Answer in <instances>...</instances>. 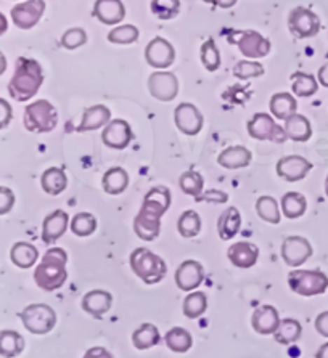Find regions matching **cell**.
I'll return each mask as SVG.
<instances>
[{"mask_svg": "<svg viewBox=\"0 0 328 358\" xmlns=\"http://www.w3.org/2000/svg\"><path fill=\"white\" fill-rule=\"evenodd\" d=\"M5 71H7V58L2 52H0V76H2Z\"/></svg>", "mask_w": 328, "mask_h": 358, "instance_id": "obj_57", "label": "cell"}, {"mask_svg": "<svg viewBox=\"0 0 328 358\" xmlns=\"http://www.w3.org/2000/svg\"><path fill=\"white\" fill-rule=\"evenodd\" d=\"M308 209V199L304 194L298 192H288L282 196V214L289 220L299 219L306 214Z\"/></svg>", "mask_w": 328, "mask_h": 358, "instance_id": "obj_35", "label": "cell"}, {"mask_svg": "<svg viewBox=\"0 0 328 358\" xmlns=\"http://www.w3.org/2000/svg\"><path fill=\"white\" fill-rule=\"evenodd\" d=\"M41 187L50 196H58L68 187V177L62 167H48L41 177Z\"/></svg>", "mask_w": 328, "mask_h": 358, "instance_id": "obj_30", "label": "cell"}, {"mask_svg": "<svg viewBox=\"0 0 328 358\" xmlns=\"http://www.w3.org/2000/svg\"><path fill=\"white\" fill-rule=\"evenodd\" d=\"M134 138L132 127L124 119H111L107 127H103L102 142L111 150H125Z\"/></svg>", "mask_w": 328, "mask_h": 358, "instance_id": "obj_15", "label": "cell"}, {"mask_svg": "<svg viewBox=\"0 0 328 358\" xmlns=\"http://www.w3.org/2000/svg\"><path fill=\"white\" fill-rule=\"evenodd\" d=\"M228 42L238 47L240 53L250 59L266 58L271 53V41L256 31H237L228 36Z\"/></svg>", "mask_w": 328, "mask_h": 358, "instance_id": "obj_7", "label": "cell"}, {"mask_svg": "<svg viewBox=\"0 0 328 358\" xmlns=\"http://www.w3.org/2000/svg\"><path fill=\"white\" fill-rule=\"evenodd\" d=\"M25 338L12 329L0 331V355L4 358H15L25 350Z\"/></svg>", "mask_w": 328, "mask_h": 358, "instance_id": "obj_34", "label": "cell"}, {"mask_svg": "<svg viewBox=\"0 0 328 358\" xmlns=\"http://www.w3.org/2000/svg\"><path fill=\"white\" fill-rule=\"evenodd\" d=\"M207 310V297L201 291H191L182 303L184 315L190 320L203 317Z\"/></svg>", "mask_w": 328, "mask_h": 358, "instance_id": "obj_39", "label": "cell"}, {"mask_svg": "<svg viewBox=\"0 0 328 358\" xmlns=\"http://www.w3.org/2000/svg\"><path fill=\"white\" fill-rule=\"evenodd\" d=\"M310 169H313V164L306 158H303V156L298 155L283 156L282 159H278L275 166L277 176L287 182L303 180L310 172Z\"/></svg>", "mask_w": 328, "mask_h": 358, "instance_id": "obj_17", "label": "cell"}, {"mask_svg": "<svg viewBox=\"0 0 328 358\" xmlns=\"http://www.w3.org/2000/svg\"><path fill=\"white\" fill-rule=\"evenodd\" d=\"M292 90L296 96L301 99H308V96H313L319 90V83L314 76L306 74V73H294L292 74Z\"/></svg>", "mask_w": 328, "mask_h": 358, "instance_id": "obj_40", "label": "cell"}, {"mask_svg": "<svg viewBox=\"0 0 328 358\" xmlns=\"http://www.w3.org/2000/svg\"><path fill=\"white\" fill-rule=\"evenodd\" d=\"M317 80L328 89V63H325L324 66L319 69V73H317Z\"/></svg>", "mask_w": 328, "mask_h": 358, "instance_id": "obj_53", "label": "cell"}, {"mask_svg": "<svg viewBox=\"0 0 328 358\" xmlns=\"http://www.w3.org/2000/svg\"><path fill=\"white\" fill-rule=\"evenodd\" d=\"M315 358H328V343L320 345V349L317 350V354H315Z\"/></svg>", "mask_w": 328, "mask_h": 358, "instance_id": "obj_56", "label": "cell"}, {"mask_svg": "<svg viewBox=\"0 0 328 358\" xmlns=\"http://www.w3.org/2000/svg\"><path fill=\"white\" fill-rule=\"evenodd\" d=\"M68 254L62 248H50L34 270L36 285L43 291H57L68 280Z\"/></svg>", "mask_w": 328, "mask_h": 358, "instance_id": "obj_2", "label": "cell"}, {"mask_svg": "<svg viewBox=\"0 0 328 358\" xmlns=\"http://www.w3.org/2000/svg\"><path fill=\"white\" fill-rule=\"evenodd\" d=\"M69 227V215L62 209L53 210L42 222V241L46 244H55Z\"/></svg>", "mask_w": 328, "mask_h": 358, "instance_id": "obj_20", "label": "cell"}, {"mask_svg": "<svg viewBox=\"0 0 328 358\" xmlns=\"http://www.w3.org/2000/svg\"><path fill=\"white\" fill-rule=\"evenodd\" d=\"M256 214L259 215V219L264 222H269V224H280L282 220V210L280 206H278L277 199L272 196H259L258 201H256Z\"/></svg>", "mask_w": 328, "mask_h": 358, "instance_id": "obj_38", "label": "cell"}, {"mask_svg": "<svg viewBox=\"0 0 328 358\" xmlns=\"http://www.w3.org/2000/svg\"><path fill=\"white\" fill-rule=\"evenodd\" d=\"M203 2H206V3H212V0H203Z\"/></svg>", "mask_w": 328, "mask_h": 358, "instance_id": "obj_59", "label": "cell"}, {"mask_svg": "<svg viewBox=\"0 0 328 358\" xmlns=\"http://www.w3.org/2000/svg\"><path fill=\"white\" fill-rule=\"evenodd\" d=\"M8 29V21L5 18V15L0 12V36H4Z\"/></svg>", "mask_w": 328, "mask_h": 358, "instance_id": "obj_55", "label": "cell"}, {"mask_svg": "<svg viewBox=\"0 0 328 358\" xmlns=\"http://www.w3.org/2000/svg\"><path fill=\"white\" fill-rule=\"evenodd\" d=\"M87 43V32L82 28H71L62 36V45L67 50H76Z\"/></svg>", "mask_w": 328, "mask_h": 358, "instance_id": "obj_48", "label": "cell"}, {"mask_svg": "<svg viewBox=\"0 0 328 358\" xmlns=\"http://www.w3.org/2000/svg\"><path fill=\"white\" fill-rule=\"evenodd\" d=\"M140 31L134 24H123L116 26V28L109 31L108 41L111 43H118V45H130L139 41Z\"/></svg>", "mask_w": 328, "mask_h": 358, "instance_id": "obj_44", "label": "cell"}, {"mask_svg": "<svg viewBox=\"0 0 328 358\" xmlns=\"http://www.w3.org/2000/svg\"><path fill=\"white\" fill-rule=\"evenodd\" d=\"M160 341H161L160 329H158L153 323L140 324V327L132 333V344L135 349L139 350L151 349V347L160 344Z\"/></svg>", "mask_w": 328, "mask_h": 358, "instance_id": "obj_33", "label": "cell"}, {"mask_svg": "<svg viewBox=\"0 0 328 358\" xmlns=\"http://www.w3.org/2000/svg\"><path fill=\"white\" fill-rule=\"evenodd\" d=\"M21 322L31 334H48L57 324V313L47 303H29L20 313Z\"/></svg>", "mask_w": 328, "mask_h": 358, "instance_id": "obj_6", "label": "cell"}, {"mask_svg": "<svg viewBox=\"0 0 328 358\" xmlns=\"http://www.w3.org/2000/svg\"><path fill=\"white\" fill-rule=\"evenodd\" d=\"M151 13L160 20H172L180 12V0H151Z\"/></svg>", "mask_w": 328, "mask_h": 358, "instance_id": "obj_45", "label": "cell"}, {"mask_svg": "<svg viewBox=\"0 0 328 358\" xmlns=\"http://www.w3.org/2000/svg\"><path fill=\"white\" fill-rule=\"evenodd\" d=\"M280 254L288 267L298 268L313 256V246L303 236H287L282 243Z\"/></svg>", "mask_w": 328, "mask_h": 358, "instance_id": "obj_10", "label": "cell"}, {"mask_svg": "<svg viewBox=\"0 0 328 358\" xmlns=\"http://www.w3.org/2000/svg\"><path fill=\"white\" fill-rule=\"evenodd\" d=\"M174 122L180 132L185 135H198L201 129L205 126V117L201 115L198 108L191 103H180V105L174 110Z\"/></svg>", "mask_w": 328, "mask_h": 358, "instance_id": "obj_14", "label": "cell"}, {"mask_svg": "<svg viewBox=\"0 0 328 358\" xmlns=\"http://www.w3.org/2000/svg\"><path fill=\"white\" fill-rule=\"evenodd\" d=\"M130 270L145 285L161 283L168 273V265L164 259L146 248H137L129 256Z\"/></svg>", "mask_w": 328, "mask_h": 358, "instance_id": "obj_3", "label": "cell"}, {"mask_svg": "<svg viewBox=\"0 0 328 358\" xmlns=\"http://www.w3.org/2000/svg\"><path fill=\"white\" fill-rule=\"evenodd\" d=\"M164 343H166L169 350L176 352V354H185L193 345V339H191V334L187 329L176 327L168 331L166 336H164Z\"/></svg>", "mask_w": 328, "mask_h": 358, "instance_id": "obj_36", "label": "cell"}, {"mask_svg": "<svg viewBox=\"0 0 328 358\" xmlns=\"http://www.w3.org/2000/svg\"><path fill=\"white\" fill-rule=\"evenodd\" d=\"M102 187L105 193L116 196L124 193L129 187V173L123 167H109L102 177Z\"/></svg>", "mask_w": 328, "mask_h": 358, "instance_id": "obj_31", "label": "cell"}, {"mask_svg": "<svg viewBox=\"0 0 328 358\" xmlns=\"http://www.w3.org/2000/svg\"><path fill=\"white\" fill-rule=\"evenodd\" d=\"M134 231L144 241L156 240L161 231V219L139 210V214L134 219Z\"/></svg>", "mask_w": 328, "mask_h": 358, "instance_id": "obj_29", "label": "cell"}, {"mask_svg": "<svg viewBox=\"0 0 328 358\" xmlns=\"http://www.w3.org/2000/svg\"><path fill=\"white\" fill-rule=\"evenodd\" d=\"M301 334H303V327H301V323L298 322V320L285 318V320H282L280 324H278L277 331L273 333V338H275L278 344L289 345V344L298 343Z\"/></svg>", "mask_w": 328, "mask_h": 358, "instance_id": "obj_37", "label": "cell"}, {"mask_svg": "<svg viewBox=\"0 0 328 358\" xmlns=\"http://www.w3.org/2000/svg\"><path fill=\"white\" fill-rule=\"evenodd\" d=\"M94 16L102 24H119L125 16V7L123 0H95Z\"/></svg>", "mask_w": 328, "mask_h": 358, "instance_id": "obj_23", "label": "cell"}, {"mask_svg": "<svg viewBox=\"0 0 328 358\" xmlns=\"http://www.w3.org/2000/svg\"><path fill=\"white\" fill-rule=\"evenodd\" d=\"M42 83L43 71L39 62L21 57L16 59L13 78L8 83V94L15 101H29L37 95Z\"/></svg>", "mask_w": 328, "mask_h": 358, "instance_id": "obj_1", "label": "cell"}, {"mask_svg": "<svg viewBox=\"0 0 328 358\" xmlns=\"http://www.w3.org/2000/svg\"><path fill=\"white\" fill-rule=\"evenodd\" d=\"M280 315L273 306H261L253 312L251 317V327L258 334L269 336L273 334L280 324Z\"/></svg>", "mask_w": 328, "mask_h": 358, "instance_id": "obj_22", "label": "cell"}, {"mask_svg": "<svg viewBox=\"0 0 328 358\" xmlns=\"http://www.w3.org/2000/svg\"><path fill=\"white\" fill-rule=\"evenodd\" d=\"M246 129H248L250 137L259 140V142L285 143L288 140L285 129L277 126V122L273 121V116L267 115V113H256L250 119L248 124H246Z\"/></svg>", "mask_w": 328, "mask_h": 358, "instance_id": "obj_8", "label": "cell"}, {"mask_svg": "<svg viewBox=\"0 0 328 358\" xmlns=\"http://www.w3.org/2000/svg\"><path fill=\"white\" fill-rule=\"evenodd\" d=\"M283 129H285L287 137L293 142L303 143L313 137V127H310L309 119L303 115H298V113L287 119Z\"/></svg>", "mask_w": 328, "mask_h": 358, "instance_id": "obj_32", "label": "cell"}, {"mask_svg": "<svg viewBox=\"0 0 328 358\" xmlns=\"http://www.w3.org/2000/svg\"><path fill=\"white\" fill-rule=\"evenodd\" d=\"M315 329L317 333L324 338H328V312H322L315 318Z\"/></svg>", "mask_w": 328, "mask_h": 358, "instance_id": "obj_51", "label": "cell"}, {"mask_svg": "<svg viewBox=\"0 0 328 358\" xmlns=\"http://www.w3.org/2000/svg\"><path fill=\"white\" fill-rule=\"evenodd\" d=\"M46 12V0H26L12 8V21L16 28L32 29Z\"/></svg>", "mask_w": 328, "mask_h": 358, "instance_id": "obj_11", "label": "cell"}, {"mask_svg": "<svg viewBox=\"0 0 328 358\" xmlns=\"http://www.w3.org/2000/svg\"><path fill=\"white\" fill-rule=\"evenodd\" d=\"M15 193L8 187L0 185V215L8 214L15 206Z\"/></svg>", "mask_w": 328, "mask_h": 358, "instance_id": "obj_49", "label": "cell"}, {"mask_svg": "<svg viewBox=\"0 0 328 358\" xmlns=\"http://www.w3.org/2000/svg\"><path fill=\"white\" fill-rule=\"evenodd\" d=\"M171 192H169L168 188L153 187L149 189V193L145 194L140 210L142 213L161 219V217L168 213L169 208H171Z\"/></svg>", "mask_w": 328, "mask_h": 358, "instance_id": "obj_19", "label": "cell"}, {"mask_svg": "<svg viewBox=\"0 0 328 358\" xmlns=\"http://www.w3.org/2000/svg\"><path fill=\"white\" fill-rule=\"evenodd\" d=\"M84 358H114L113 354L109 350H107L105 347H92L84 354Z\"/></svg>", "mask_w": 328, "mask_h": 358, "instance_id": "obj_52", "label": "cell"}, {"mask_svg": "<svg viewBox=\"0 0 328 358\" xmlns=\"http://www.w3.org/2000/svg\"><path fill=\"white\" fill-rule=\"evenodd\" d=\"M325 193H327V196H328V176H327V180H325Z\"/></svg>", "mask_w": 328, "mask_h": 358, "instance_id": "obj_58", "label": "cell"}, {"mask_svg": "<svg viewBox=\"0 0 328 358\" xmlns=\"http://www.w3.org/2000/svg\"><path fill=\"white\" fill-rule=\"evenodd\" d=\"M251 159H253V155L248 148H245L242 145H235L228 146L217 156V164L224 169L237 171L248 167L251 164Z\"/></svg>", "mask_w": 328, "mask_h": 358, "instance_id": "obj_24", "label": "cell"}, {"mask_svg": "<svg viewBox=\"0 0 328 358\" xmlns=\"http://www.w3.org/2000/svg\"><path fill=\"white\" fill-rule=\"evenodd\" d=\"M97 225H98V222L95 219V215L90 214V213L76 214L69 222L71 231H73L74 235L79 236V238H86V236L94 235L95 230H97Z\"/></svg>", "mask_w": 328, "mask_h": 358, "instance_id": "obj_42", "label": "cell"}, {"mask_svg": "<svg viewBox=\"0 0 328 358\" xmlns=\"http://www.w3.org/2000/svg\"><path fill=\"white\" fill-rule=\"evenodd\" d=\"M174 278L180 291L191 292L205 281V268L198 260H184L177 267Z\"/></svg>", "mask_w": 328, "mask_h": 358, "instance_id": "obj_16", "label": "cell"}, {"mask_svg": "<svg viewBox=\"0 0 328 358\" xmlns=\"http://www.w3.org/2000/svg\"><path fill=\"white\" fill-rule=\"evenodd\" d=\"M10 259H12L13 265H16L18 268L27 270L36 265L37 259H39V251H37L34 244L18 241L13 244L12 249H10Z\"/></svg>", "mask_w": 328, "mask_h": 358, "instance_id": "obj_28", "label": "cell"}, {"mask_svg": "<svg viewBox=\"0 0 328 358\" xmlns=\"http://www.w3.org/2000/svg\"><path fill=\"white\" fill-rule=\"evenodd\" d=\"M242 229V215L237 208H227L217 219V233L224 241H231Z\"/></svg>", "mask_w": 328, "mask_h": 358, "instance_id": "obj_26", "label": "cell"}, {"mask_svg": "<svg viewBox=\"0 0 328 358\" xmlns=\"http://www.w3.org/2000/svg\"><path fill=\"white\" fill-rule=\"evenodd\" d=\"M149 92L158 101L169 103L179 94V79L169 71H156L149 78Z\"/></svg>", "mask_w": 328, "mask_h": 358, "instance_id": "obj_12", "label": "cell"}, {"mask_svg": "<svg viewBox=\"0 0 328 358\" xmlns=\"http://www.w3.org/2000/svg\"><path fill=\"white\" fill-rule=\"evenodd\" d=\"M179 188L182 189V193L189 194V196L200 198L201 193H203V189H205L203 176L196 171L184 172L179 178Z\"/></svg>", "mask_w": 328, "mask_h": 358, "instance_id": "obj_43", "label": "cell"}, {"mask_svg": "<svg viewBox=\"0 0 328 358\" xmlns=\"http://www.w3.org/2000/svg\"><path fill=\"white\" fill-rule=\"evenodd\" d=\"M201 227H203V224H201V217L198 213H195V210L189 209L179 217L177 231L180 236H184V238L198 236L201 231Z\"/></svg>", "mask_w": 328, "mask_h": 358, "instance_id": "obj_41", "label": "cell"}, {"mask_svg": "<svg viewBox=\"0 0 328 358\" xmlns=\"http://www.w3.org/2000/svg\"><path fill=\"white\" fill-rule=\"evenodd\" d=\"M288 29L292 32V36H294L299 41L310 39V37L319 34L320 18L313 10L296 7L288 15Z\"/></svg>", "mask_w": 328, "mask_h": 358, "instance_id": "obj_9", "label": "cell"}, {"mask_svg": "<svg viewBox=\"0 0 328 358\" xmlns=\"http://www.w3.org/2000/svg\"><path fill=\"white\" fill-rule=\"evenodd\" d=\"M109 121H111L109 108L105 105H94L82 113V119L76 130L78 132H92V130L107 127Z\"/></svg>", "mask_w": 328, "mask_h": 358, "instance_id": "obj_25", "label": "cell"}, {"mask_svg": "<svg viewBox=\"0 0 328 358\" xmlns=\"http://www.w3.org/2000/svg\"><path fill=\"white\" fill-rule=\"evenodd\" d=\"M288 286L298 296H319L327 291L328 276L320 270H293L288 275Z\"/></svg>", "mask_w": 328, "mask_h": 358, "instance_id": "obj_5", "label": "cell"}, {"mask_svg": "<svg viewBox=\"0 0 328 358\" xmlns=\"http://www.w3.org/2000/svg\"><path fill=\"white\" fill-rule=\"evenodd\" d=\"M12 117H13L12 105H10L5 99H0V130L5 129L10 122H12Z\"/></svg>", "mask_w": 328, "mask_h": 358, "instance_id": "obj_50", "label": "cell"}, {"mask_svg": "<svg viewBox=\"0 0 328 358\" xmlns=\"http://www.w3.org/2000/svg\"><path fill=\"white\" fill-rule=\"evenodd\" d=\"M113 296L105 289H92L82 297V310L95 318H102L111 310Z\"/></svg>", "mask_w": 328, "mask_h": 358, "instance_id": "obj_21", "label": "cell"}, {"mask_svg": "<svg viewBox=\"0 0 328 358\" xmlns=\"http://www.w3.org/2000/svg\"><path fill=\"white\" fill-rule=\"evenodd\" d=\"M145 59L151 68L166 71L169 66H172L174 59H176V50H174L172 43L169 41L163 39V37H155L145 48Z\"/></svg>", "mask_w": 328, "mask_h": 358, "instance_id": "obj_13", "label": "cell"}, {"mask_svg": "<svg viewBox=\"0 0 328 358\" xmlns=\"http://www.w3.org/2000/svg\"><path fill=\"white\" fill-rule=\"evenodd\" d=\"M264 74V66L256 59H242L233 66V76L240 80L261 78Z\"/></svg>", "mask_w": 328, "mask_h": 358, "instance_id": "obj_47", "label": "cell"}, {"mask_svg": "<svg viewBox=\"0 0 328 358\" xmlns=\"http://www.w3.org/2000/svg\"><path fill=\"white\" fill-rule=\"evenodd\" d=\"M23 124L27 132H52L58 124V113L50 101L37 100L25 108Z\"/></svg>", "mask_w": 328, "mask_h": 358, "instance_id": "obj_4", "label": "cell"}, {"mask_svg": "<svg viewBox=\"0 0 328 358\" xmlns=\"http://www.w3.org/2000/svg\"><path fill=\"white\" fill-rule=\"evenodd\" d=\"M212 3L221 8H232L233 5L237 3V0H212Z\"/></svg>", "mask_w": 328, "mask_h": 358, "instance_id": "obj_54", "label": "cell"}, {"mask_svg": "<svg viewBox=\"0 0 328 358\" xmlns=\"http://www.w3.org/2000/svg\"><path fill=\"white\" fill-rule=\"evenodd\" d=\"M201 63L210 73H214L221 68V53H219L214 39H207L201 45Z\"/></svg>", "mask_w": 328, "mask_h": 358, "instance_id": "obj_46", "label": "cell"}, {"mask_svg": "<svg viewBox=\"0 0 328 358\" xmlns=\"http://www.w3.org/2000/svg\"><path fill=\"white\" fill-rule=\"evenodd\" d=\"M227 259L231 260V264L237 268H253L259 260V249L256 244L248 241L235 243L231 244V248L227 249Z\"/></svg>", "mask_w": 328, "mask_h": 358, "instance_id": "obj_18", "label": "cell"}, {"mask_svg": "<svg viewBox=\"0 0 328 358\" xmlns=\"http://www.w3.org/2000/svg\"><path fill=\"white\" fill-rule=\"evenodd\" d=\"M269 110H271V115L275 119L287 121L289 116L296 115L298 101L294 99L293 94H288V92H278V94L272 95Z\"/></svg>", "mask_w": 328, "mask_h": 358, "instance_id": "obj_27", "label": "cell"}]
</instances>
